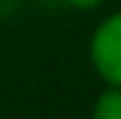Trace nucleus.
<instances>
[{
    "mask_svg": "<svg viewBox=\"0 0 121 119\" xmlns=\"http://www.w3.org/2000/svg\"><path fill=\"white\" fill-rule=\"evenodd\" d=\"M91 62L114 87H121V13L111 15L91 37Z\"/></svg>",
    "mask_w": 121,
    "mask_h": 119,
    "instance_id": "obj_1",
    "label": "nucleus"
},
{
    "mask_svg": "<svg viewBox=\"0 0 121 119\" xmlns=\"http://www.w3.org/2000/svg\"><path fill=\"white\" fill-rule=\"evenodd\" d=\"M94 119H121V87L104 92L96 99Z\"/></svg>",
    "mask_w": 121,
    "mask_h": 119,
    "instance_id": "obj_2",
    "label": "nucleus"
}]
</instances>
